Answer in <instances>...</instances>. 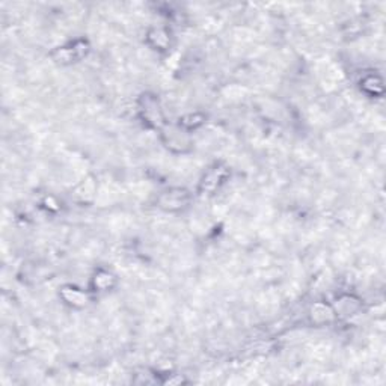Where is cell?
<instances>
[{
  "label": "cell",
  "instance_id": "6da1fadb",
  "mask_svg": "<svg viewBox=\"0 0 386 386\" xmlns=\"http://www.w3.org/2000/svg\"><path fill=\"white\" fill-rule=\"evenodd\" d=\"M169 195H164L161 199L164 204H168L169 207H177V205H181L184 199H187V195L186 192L183 190H174V192H168Z\"/></svg>",
  "mask_w": 386,
  "mask_h": 386
}]
</instances>
